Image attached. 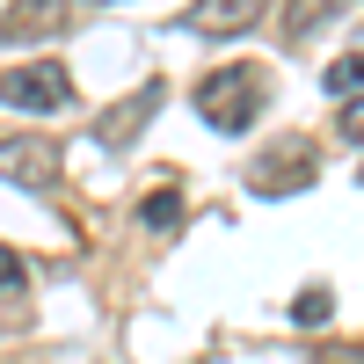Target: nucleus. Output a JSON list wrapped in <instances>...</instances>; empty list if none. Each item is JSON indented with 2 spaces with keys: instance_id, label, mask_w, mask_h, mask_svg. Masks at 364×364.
I'll return each mask as SVG.
<instances>
[{
  "instance_id": "12",
  "label": "nucleus",
  "mask_w": 364,
  "mask_h": 364,
  "mask_svg": "<svg viewBox=\"0 0 364 364\" xmlns=\"http://www.w3.org/2000/svg\"><path fill=\"white\" fill-rule=\"evenodd\" d=\"M350 87H364V51H357V58H336V66H328V95H350Z\"/></svg>"
},
{
  "instance_id": "3",
  "label": "nucleus",
  "mask_w": 364,
  "mask_h": 364,
  "mask_svg": "<svg viewBox=\"0 0 364 364\" xmlns=\"http://www.w3.org/2000/svg\"><path fill=\"white\" fill-rule=\"evenodd\" d=\"M314 175H321L314 146H306V139H284V146H269V154L248 168V190H255V197H291V190H306Z\"/></svg>"
},
{
  "instance_id": "6",
  "label": "nucleus",
  "mask_w": 364,
  "mask_h": 364,
  "mask_svg": "<svg viewBox=\"0 0 364 364\" xmlns=\"http://www.w3.org/2000/svg\"><path fill=\"white\" fill-rule=\"evenodd\" d=\"M0 182H15V190H51L58 182V146L51 139H0Z\"/></svg>"
},
{
  "instance_id": "8",
  "label": "nucleus",
  "mask_w": 364,
  "mask_h": 364,
  "mask_svg": "<svg viewBox=\"0 0 364 364\" xmlns=\"http://www.w3.org/2000/svg\"><path fill=\"white\" fill-rule=\"evenodd\" d=\"M139 226L161 233V240L182 233V197H175V190H146V197H139Z\"/></svg>"
},
{
  "instance_id": "2",
  "label": "nucleus",
  "mask_w": 364,
  "mask_h": 364,
  "mask_svg": "<svg viewBox=\"0 0 364 364\" xmlns=\"http://www.w3.org/2000/svg\"><path fill=\"white\" fill-rule=\"evenodd\" d=\"M0 102L22 109V117H58L73 102V73L58 58H29V66H8L0 73Z\"/></svg>"
},
{
  "instance_id": "4",
  "label": "nucleus",
  "mask_w": 364,
  "mask_h": 364,
  "mask_svg": "<svg viewBox=\"0 0 364 364\" xmlns=\"http://www.w3.org/2000/svg\"><path fill=\"white\" fill-rule=\"evenodd\" d=\"M73 22H80V0H8L0 44H44V37H66Z\"/></svg>"
},
{
  "instance_id": "11",
  "label": "nucleus",
  "mask_w": 364,
  "mask_h": 364,
  "mask_svg": "<svg viewBox=\"0 0 364 364\" xmlns=\"http://www.w3.org/2000/svg\"><path fill=\"white\" fill-rule=\"evenodd\" d=\"M328 314H336V299H328V291H299V299H291V321H299V328H314V321H328Z\"/></svg>"
},
{
  "instance_id": "5",
  "label": "nucleus",
  "mask_w": 364,
  "mask_h": 364,
  "mask_svg": "<svg viewBox=\"0 0 364 364\" xmlns=\"http://www.w3.org/2000/svg\"><path fill=\"white\" fill-rule=\"evenodd\" d=\"M161 95H168V87L161 80H146V87H132V95H117L102 117H95V146H109V154H124V146L146 132V124H154V109H161Z\"/></svg>"
},
{
  "instance_id": "10",
  "label": "nucleus",
  "mask_w": 364,
  "mask_h": 364,
  "mask_svg": "<svg viewBox=\"0 0 364 364\" xmlns=\"http://www.w3.org/2000/svg\"><path fill=\"white\" fill-rule=\"evenodd\" d=\"M22 299H29V269L15 248H0V306H22Z\"/></svg>"
},
{
  "instance_id": "7",
  "label": "nucleus",
  "mask_w": 364,
  "mask_h": 364,
  "mask_svg": "<svg viewBox=\"0 0 364 364\" xmlns=\"http://www.w3.org/2000/svg\"><path fill=\"white\" fill-rule=\"evenodd\" d=\"M262 15V0H197L190 15H182V29H197V37H233V29H248Z\"/></svg>"
},
{
  "instance_id": "1",
  "label": "nucleus",
  "mask_w": 364,
  "mask_h": 364,
  "mask_svg": "<svg viewBox=\"0 0 364 364\" xmlns=\"http://www.w3.org/2000/svg\"><path fill=\"white\" fill-rule=\"evenodd\" d=\"M197 117L211 132H248L262 117V73L255 66H219L197 80Z\"/></svg>"
},
{
  "instance_id": "9",
  "label": "nucleus",
  "mask_w": 364,
  "mask_h": 364,
  "mask_svg": "<svg viewBox=\"0 0 364 364\" xmlns=\"http://www.w3.org/2000/svg\"><path fill=\"white\" fill-rule=\"evenodd\" d=\"M336 8H343V0H284V37H291V44H299V37H314V29L336 15Z\"/></svg>"
},
{
  "instance_id": "13",
  "label": "nucleus",
  "mask_w": 364,
  "mask_h": 364,
  "mask_svg": "<svg viewBox=\"0 0 364 364\" xmlns=\"http://www.w3.org/2000/svg\"><path fill=\"white\" fill-rule=\"evenodd\" d=\"M336 132H343L350 146H364V95H350V102L336 109Z\"/></svg>"
}]
</instances>
